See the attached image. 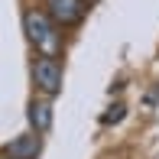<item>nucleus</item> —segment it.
<instances>
[{"label": "nucleus", "instance_id": "nucleus-1", "mask_svg": "<svg viewBox=\"0 0 159 159\" xmlns=\"http://www.w3.org/2000/svg\"><path fill=\"white\" fill-rule=\"evenodd\" d=\"M23 23H26V39L33 42V49H36L39 55L55 59V55H59V49H62V36H59V30H55L52 16H49V13H42V10H30Z\"/></svg>", "mask_w": 159, "mask_h": 159}, {"label": "nucleus", "instance_id": "nucleus-2", "mask_svg": "<svg viewBox=\"0 0 159 159\" xmlns=\"http://www.w3.org/2000/svg\"><path fill=\"white\" fill-rule=\"evenodd\" d=\"M33 84L39 94L46 98H55L62 91V68L55 59H49V55H39V59L33 62Z\"/></svg>", "mask_w": 159, "mask_h": 159}, {"label": "nucleus", "instance_id": "nucleus-3", "mask_svg": "<svg viewBox=\"0 0 159 159\" xmlns=\"http://www.w3.org/2000/svg\"><path fill=\"white\" fill-rule=\"evenodd\" d=\"M49 10H52V20L59 23H78L84 13L81 0H49Z\"/></svg>", "mask_w": 159, "mask_h": 159}, {"label": "nucleus", "instance_id": "nucleus-4", "mask_svg": "<svg viewBox=\"0 0 159 159\" xmlns=\"http://www.w3.org/2000/svg\"><path fill=\"white\" fill-rule=\"evenodd\" d=\"M26 117H30V127L36 133H46V130L52 127V107H49V101H30Z\"/></svg>", "mask_w": 159, "mask_h": 159}, {"label": "nucleus", "instance_id": "nucleus-5", "mask_svg": "<svg viewBox=\"0 0 159 159\" xmlns=\"http://www.w3.org/2000/svg\"><path fill=\"white\" fill-rule=\"evenodd\" d=\"M36 153H39V133H26L7 146V156H13V159H33Z\"/></svg>", "mask_w": 159, "mask_h": 159}, {"label": "nucleus", "instance_id": "nucleus-6", "mask_svg": "<svg viewBox=\"0 0 159 159\" xmlns=\"http://www.w3.org/2000/svg\"><path fill=\"white\" fill-rule=\"evenodd\" d=\"M120 117H124V104L111 107V114H104V124H114V120H120Z\"/></svg>", "mask_w": 159, "mask_h": 159}, {"label": "nucleus", "instance_id": "nucleus-7", "mask_svg": "<svg viewBox=\"0 0 159 159\" xmlns=\"http://www.w3.org/2000/svg\"><path fill=\"white\" fill-rule=\"evenodd\" d=\"M7 159H13V156H7Z\"/></svg>", "mask_w": 159, "mask_h": 159}]
</instances>
